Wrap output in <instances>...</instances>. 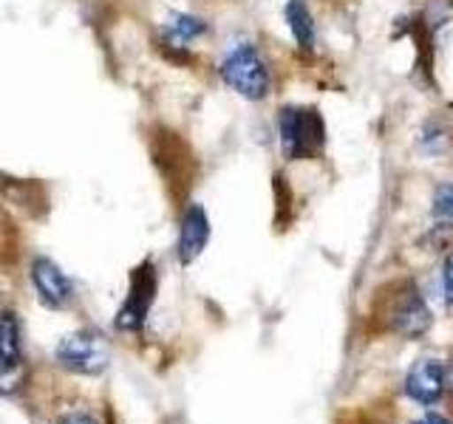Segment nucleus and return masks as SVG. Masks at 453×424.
Here are the masks:
<instances>
[{
  "label": "nucleus",
  "mask_w": 453,
  "mask_h": 424,
  "mask_svg": "<svg viewBox=\"0 0 453 424\" xmlns=\"http://www.w3.org/2000/svg\"><path fill=\"white\" fill-rule=\"evenodd\" d=\"M280 148L287 159H309L326 141V125L311 108H283L278 117Z\"/></svg>",
  "instance_id": "nucleus-1"
},
{
  "label": "nucleus",
  "mask_w": 453,
  "mask_h": 424,
  "mask_svg": "<svg viewBox=\"0 0 453 424\" xmlns=\"http://www.w3.org/2000/svg\"><path fill=\"white\" fill-rule=\"evenodd\" d=\"M57 362L68 371L74 374H103L108 367V360H111V351H108V343L96 331H74L60 339V345L54 351Z\"/></svg>",
  "instance_id": "nucleus-2"
},
{
  "label": "nucleus",
  "mask_w": 453,
  "mask_h": 424,
  "mask_svg": "<svg viewBox=\"0 0 453 424\" xmlns=\"http://www.w3.org/2000/svg\"><path fill=\"white\" fill-rule=\"evenodd\" d=\"M221 77L235 94H241L244 99H255V102L264 99L269 94V85H273L266 63L250 46L226 54V60L221 63Z\"/></svg>",
  "instance_id": "nucleus-3"
},
{
  "label": "nucleus",
  "mask_w": 453,
  "mask_h": 424,
  "mask_svg": "<svg viewBox=\"0 0 453 424\" xmlns=\"http://www.w3.org/2000/svg\"><path fill=\"white\" fill-rule=\"evenodd\" d=\"M153 294H156V272L150 263H142L131 277V292H127V300L117 314V329L122 331L142 329V322H145L150 311Z\"/></svg>",
  "instance_id": "nucleus-4"
},
{
  "label": "nucleus",
  "mask_w": 453,
  "mask_h": 424,
  "mask_svg": "<svg viewBox=\"0 0 453 424\" xmlns=\"http://www.w3.org/2000/svg\"><path fill=\"white\" fill-rule=\"evenodd\" d=\"M20 322L12 311L0 314V393H12L20 385Z\"/></svg>",
  "instance_id": "nucleus-5"
},
{
  "label": "nucleus",
  "mask_w": 453,
  "mask_h": 424,
  "mask_svg": "<svg viewBox=\"0 0 453 424\" xmlns=\"http://www.w3.org/2000/svg\"><path fill=\"white\" fill-rule=\"evenodd\" d=\"M388 317H391V329L403 337H419L431 329V311L414 286H408L405 292L394 297Z\"/></svg>",
  "instance_id": "nucleus-6"
},
{
  "label": "nucleus",
  "mask_w": 453,
  "mask_h": 424,
  "mask_svg": "<svg viewBox=\"0 0 453 424\" xmlns=\"http://www.w3.org/2000/svg\"><path fill=\"white\" fill-rule=\"evenodd\" d=\"M445 388H448V371L442 367V362H436V360H419L408 371L405 390H408L411 399H417L422 405L439 402V399H442Z\"/></svg>",
  "instance_id": "nucleus-7"
},
{
  "label": "nucleus",
  "mask_w": 453,
  "mask_h": 424,
  "mask_svg": "<svg viewBox=\"0 0 453 424\" xmlns=\"http://www.w3.org/2000/svg\"><path fill=\"white\" fill-rule=\"evenodd\" d=\"M32 283L40 294V300L51 306V308H60L71 300V280L63 275V269L57 266L49 258H37L32 263Z\"/></svg>",
  "instance_id": "nucleus-8"
},
{
  "label": "nucleus",
  "mask_w": 453,
  "mask_h": 424,
  "mask_svg": "<svg viewBox=\"0 0 453 424\" xmlns=\"http://www.w3.org/2000/svg\"><path fill=\"white\" fill-rule=\"evenodd\" d=\"M207 240H210V218H207V212H204V207L190 204L188 212H184V218H181L179 261H181L184 266L193 263V261L198 258V254L204 252Z\"/></svg>",
  "instance_id": "nucleus-9"
},
{
  "label": "nucleus",
  "mask_w": 453,
  "mask_h": 424,
  "mask_svg": "<svg viewBox=\"0 0 453 424\" xmlns=\"http://www.w3.org/2000/svg\"><path fill=\"white\" fill-rule=\"evenodd\" d=\"M204 32H207V23L202 18H196V14H188V11H173L165 20V37H167L170 46H179V49L198 40Z\"/></svg>",
  "instance_id": "nucleus-10"
},
{
  "label": "nucleus",
  "mask_w": 453,
  "mask_h": 424,
  "mask_svg": "<svg viewBox=\"0 0 453 424\" xmlns=\"http://www.w3.org/2000/svg\"><path fill=\"white\" fill-rule=\"evenodd\" d=\"M287 23L292 28V37L297 42V49H303V51L315 49V40H318L315 20H311L309 6L303 4V0H289L287 4Z\"/></svg>",
  "instance_id": "nucleus-11"
},
{
  "label": "nucleus",
  "mask_w": 453,
  "mask_h": 424,
  "mask_svg": "<svg viewBox=\"0 0 453 424\" xmlns=\"http://www.w3.org/2000/svg\"><path fill=\"white\" fill-rule=\"evenodd\" d=\"M431 212H434L436 221L453 223V184H442V187H436Z\"/></svg>",
  "instance_id": "nucleus-12"
},
{
  "label": "nucleus",
  "mask_w": 453,
  "mask_h": 424,
  "mask_svg": "<svg viewBox=\"0 0 453 424\" xmlns=\"http://www.w3.org/2000/svg\"><path fill=\"white\" fill-rule=\"evenodd\" d=\"M445 300L453 308V252L448 254V261H445Z\"/></svg>",
  "instance_id": "nucleus-13"
},
{
  "label": "nucleus",
  "mask_w": 453,
  "mask_h": 424,
  "mask_svg": "<svg viewBox=\"0 0 453 424\" xmlns=\"http://www.w3.org/2000/svg\"><path fill=\"white\" fill-rule=\"evenodd\" d=\"M60 424H99V421L91 419L88 413H71V416H65Z\"/></svg>",
  "instance_id": "nucleus-14"
},
{
  "label": "nucleus",
  "mask_w": 453,
  "mask_h": 424,
  "mask_svg": "<svg viewBox=\"0 0 453 424\" xmlns=\"http://www.w3.org/2000/svg\"><path fill=\"white\" fill-rule=\"evenodd\" d=\"M414 424H450L445 416H436V413H428V416H422V419H417Z\"/></svg>",
  "instance_id": "nucleus-15"
},
{
  "label": "nucleus",
  "mask_w": 453,
  "mask_h": 424,
  "mask_svg": "<svg viewBox=\"0 0 453 424\" xmlns=\"http://www.w3.org/2000/svg\"><path fill=\"white\" fill-rule=\"evenodd\" d=\"M448 388H450V393H453V371L448 374Z\"/></svg>",
  "instance_id": "nucleus-16"
}]
</instances>
